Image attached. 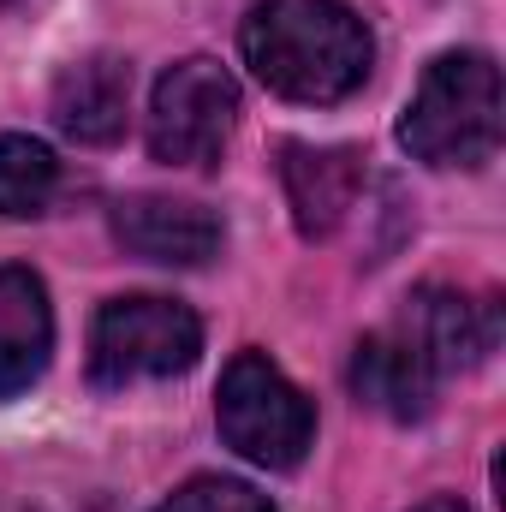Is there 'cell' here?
<instances>
[{
	"label": "cell",
	"instance_id": "obj_10",
	"mask_svg": "<svg viewBox=\"0 0 506 512\" xmlns=\"http://www.w3.org/2000/svg\"><path fill=\"white\" fill-rule=\"evenodd\" d=\"M54 358V304L36 268H0V399H18L48 376Z\"/></svg>",
	"mask_w": 506,
	"mask_h": 512
},
{
	"label": "cell",
	"instance_id": "obj_9",
	"mask_svg": "<svg viewBox=\"0 0 506 512\" xmlns=\"http://www.w3.org/2000/svg\"><path fill=\"white\" fill-rule=\"evenodd\" d=\"M435 387H441L435 364L399 328H376V334L358 340V352H352L358 405H370V411L393 417V423H423L435 411Z\"/></svg>",
	"mask_w": 506,
	"mask_h": 512
},
{
	"label": "cell",
	"instance_id": "obj_15",
	"mask_svg": "<svg viewBox=\"0 0 506 512\" xmlns=\"http://www.w3.org/2000/svg\"><path fill=\"white\" fill-rule=\"evenodd\" d=\"M0 6H12V0H0Z\"/></svg>",
	"mask_w": 506,
	"mask_h": 512
},
{
	"label": "cell",
	"instance_id": "obj_13",
	"mask_svg": "<svg viewBox=\"0 0 506 512\" xmlns=\"http://www.w3.org/2000/svg\"><path fill=\"white\" fill-rule=\"evenodd\" d=\"M155 512H274V501L256 495L251 483H239V477H191Z\"/></svg>",
	"mask_w": 506,
	"mask_h": 512
},
{
	"label": "cell",
	"instance_id": "obj_5",
	"mask_svg": "<svg viewBox=\"0 0 506 512\" xmlns=\"http://www.w3.org/2000/svg\"><path fill=\"white\" fill-rule=\"evenodd\" d=\"M239 126V84L221 60L191 54L155 78L149 96V155L167 167H215Z\"/></svg>",
	"mask_w": 506,
	"mask_h": 512
},
{
	"label": "cell",
	"instance_id": "obj_7",
	"mask_svg": "<svg viewBox=\"0 0 506 512\" xmlns=\"http://www.w3.org/2000/svg\"><path fill=\"white\" fill-rule=\"evenodd\" d=\"M280 185H286L292 227L304 239H334L340 221L358 209L364 161H358V149H340V143H286L280 149Z\"/></svg>",
	"mask_w": 506,
	"mask_h": 512
},
{
	"label": "cell",
	"instance_id": "obj_8",
	"mask_svg": "<svg viewBox=\"0 0 506 512\" xmlns=\"http://www.w3.org/2000/svg\"><path fill=\"white\" fill-rule=\"evenodd\" d=\"M114 239L143 262L161 268H203L209 256H221V215L185 197H126L114 209Z\"/></svg>",
	"mask_w": 506,
	"mask_h": 512
},
{
	"label": "cell",
	"instance_id": "obj_11",
	"mask_svg": "<svg viewBox=\"0 0 506 512\" xmlns=\"http://www.w3.org/2000/svg\"><path fill=\"white\" fill-rule=\"evenodd\" d=\"M126 114H131V66L120 54H90L72 60L54 84V126L66 131L72 143L108 149L126 137Z\"/></svg>",
	"mask_w": 506,
	"mask_h": 512
},
{
	"label": "cell",
	"instance_id": "obj_1",
	"mask_svg": "<svg viewBox=\"0 0 506 512\" xmlns=\"http://www.w3.org/2000/svg\"><path fill=\"white\" fill-rule=\"evenodd\" d=\"M239 48L274 96L304 108L358 96L376 66V36L346 0H256Z\"/></svg>",
	"mask_w": 506,
	"mask_h": 512
},
{
	"label": "cell",
	"instance_id": "obj_2",
	"mask_svg": "<svg viewBox=\"0 0 506 512\" xmlns=\"http://www.w3.org/2000/svg\"><path fill=\"white\" fill-rule=\"evenodd\" d=\"M506 131L501 66L483 48H453L423 66L417 96L399 114V143L429 167H483Z\"/></svg>",
	"mask_w": 506,
	"mask_h": 512
},
{
	"label": "cell",
	"instance_id": "obj_3",
	"mask_svg": "<svg viewBox=\"0 0 506 512\" xmlns=\"http://www.w3.org/2000/svg\"><path fill=\"white\" fill-rule=\"evenodd\" d=\"M197 358H203V322L179 298L126 292L96 310V328H90V382L96 387L167 382V376H185Z\"/></svg>",
	"mask_w": 506,
	"mask_h": 512
},
{
	"label": "cell",
	"instance_id": "obj_6",
	"mask_svg": "<svg viewBox=\"0 0 506 512\" xmlns=\"http://www.w3.org/2000/svg\"><path fill=\"white\" fill-rule=\"evenodd\" d=\"M429 364L435 376H459V370H477L495 346H501V304L495 298H471V292H453V286H417L393 322Z\"/></svg>",
	"mask_w": 506,
	"mask_h": 512
},
{
	"label": "cell",
	"instance_id": "obj_12",
	"mask_svg": "<svg viewBox=\"0 0 506 512\" xmlns=\"http://www.w3.org/2000/svg\"><path fill=\"white\" fill-rule=\"evenodd\" d=\"M60 191V161L42 137H24V131H0V215L12 221H30V215H48Z\"/></svg>",
	"mask_w": 506,
	"mask_h": 512
},
{
	"label": "cell",
	"instance_id": "obj_4",
	"mask_svg": "<svg viewBox=\"0 0 506 512\" xmlns=\"http://www.w3.org/2000/svg\"><path fill=\"white\" fill-rule=\"evenodd\" d=\"M215 423H221V441L262 471L304 465V453L316 441V405L286 382V370L268 352H239L221 370Z\"/></svg>",
	"mask_w": 506,
	"mask_h": 512
},
{
	"label": "cell",
	"instance_id": "obj_14",
	"mask_svg": "<svg viewBox=\"0 0 506 512\" xmlns=\"http://www.w3.org/2000/svg\"><path fill=\"white\" fill-rule=\"evenodd\" d=\"M411 512H471V507H465L459 495H429L423 507H411Z\"/></svg>",
	"mask_w": 506,
	"mask_h": 512
}]
</instances>
